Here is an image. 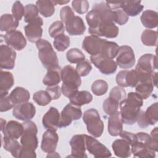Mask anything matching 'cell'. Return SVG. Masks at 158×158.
Returning a JSON list of instances; mask_svg holds the SVG:
<instances>
[{"label":"cell","mask_w":158,"mask_h":158,"mask_svg":"<svg viewBox=\"0 0 158 158\" xmlns=\"http://www.w3.org/2000/svg\"><path fill=\"white\" fill-rule=\"evenodd\" d=\"M118 49L119 46L115 42L109 41L106 40L99 54L104 57L113 59L116 57Z\"/></svg>","instance_id":"obj_35"},{"label":"cell","mask_w":158,"mask_h":158,"mask_svg":"<svg viewBox=\"0 0 158 158\" xmlns=\"http://www.w3.org/2000/svg\"><path fill=\"white\" fill-rule=\"evenodd\" d=\"M75 69L80 77H86L91 72L92 66L88 60H84L77 64Z\"/></svg>","instance_id":"obj_48"},{"label":"cell","mask_w":158,"mask_h":158,"mask_svg":"<svg viewBox=\"0 0 158 158\" xmlns=\"http://www.w3.org/2000/svg\"><path fill=\"white\" fill-rule=\"evenodd\" d=\"M6 125V121L5 120H4L2 118H1V129H0L1 132L4 130Z\"/></svg>","instance_id":"obj_58"},{"label":"cell","mask_w":158,"mask_h":158,"mask_svg":"<svg viewBox=\"0 0 158 158\" xmlns=\"http://www.w3.org/2000/svg\"><path fill=\"white\" fill-rule=\"evenodd\" d=\"M115 81L121 87H135L139 83V78L135 70H123L116 75Z\"/></svg>","instance_id":"obj_12"},{"label":"cell","mask_w":158,"mask_h":158,"mask_svg":"<svg viewBox=\"0 0 158 158\" xmlns=\"http://www.w3.org/2000/svg\"><path fill=\"white\" fill-rule=\"evenodd\" d=\"M83 120L86 124L88 132L94 138L101 136L104 131V123L101 120L99 112L94 108L86 110L83 115Z\"/></svg>","instance_id":"obj_5"},{"label":"cell","mask_w":158,"mask_h":158,"mask_svg":"<svg viewBox=\"0 0 158 158\" xmlns=\"http://www.w3.org/2000/svg\"><path fill=\"white\" fill-rule=\"evenodd\" d=\"M2 145L4 149L11 153L12 156L15 158H19L22 144H20L17 139L9 138L6 136H2Z\"/></svg>","instance_id":"obj_30"},{"label":"cell","mask_w":158,"mask_h":158,"mask_svg":"<svg viewBox=\"0 0 158 158\" xmlns=\"http://www.w3.org/2000/svg\"><path fill=\"white\" fill-rule=\"evenodd\" d=\"M108 132L112 136H117L123 130V122L120 114V112L112 114L109 116L107 125Z\"/></svg>","instance_id":"obj_23"},{"label":"cell","mask_w":158,"mask_h":158,"mask_svg":"<svg viewBox=\"0 0 158 158\" xmlns=\"http://www.w3.org/2000/svg\"><path fill=\"white\" fill-rule=\"evenodd\" d=\"M82 111L80 107L72 103L65 106L60 113L59 128H64L70 125L73 120H77L81 118Z\"/></svg>","instance_id":"obj_7"},{"label":"cell","mask_w":158,"mask_h":158,"mask_svg":"<svg viewBox=\"0 0 158 158\" xmlns=\"http://www.w3.org/2000/svg\"><path fill=\"white\" fill-rule=\"evenodd\" d=\"M72 6L73 10L80 14L86 13L89 7L88 1L86 0H74L72 2Z\"/></svg>","instance_id":"obj_47"},{"label":"cell","mask_w":158,"mask_h":158,"mask_svg":"<svg viewBox=\"0 0 158 158\" xmlns=\"http://www.w3.org/2000/svg\"><path fill=\"white\" fill-rule=\"evenodd\" d=\"M105 40L97 36H87L83 41L82 48L91 56L99 54Z\"/></svg>","instance_id":"obj_17"},{"label":"cell","mask_w":158,"mask_h":158,"mask_svg":"<svg viewBox=\"0 0 158 158\" xmlns=\"http://www.w3.org/2000/svg\"><path fill=\"white\" fill-rule=\"evenodd\" d=\"M75 15V14L73 11L72 10V9L68 6H64L63 7L60 11V17L63 23H65L69 19Z\"/></svg>","instance_id":"obj_53"},{"label":"cell","mask_w":158,"mask_h":158,"mask_svg":"<svg viewBox=\"0 0 158 158\" xmlns=\"http://www.w3.org/2000/svg\"><path fill=\"white\" fill-rule=\"evenodd\" d=\"M67 60L72 64H78L85 60V56L83 52L78 48H72L66 54Z\"/></svg>","instance_id":"obj_40"},{"label":"cell","mask_w":158,"mask_h":158,"mask_svg":"<svg viewBox=\"0 0 158 158\" xmlns=\"http://www.w3.org/2000/svg\"><path fill=\"white\" fill-rule=\"evenodd\" d=\"M14 83V78L12 73L7 71H0V96L7 95L9 90Z\"/></svg>","instance_id":"obj_28"},{"label":"cell","mask_w":158,"mask_h":158,"mask_svg":"<svg viewBox=\"0 0 158 158\" xmlns=\"http://www.w3.org/2000/svg\"><path fill=\"white\" fill-rule=\"evenodd\" d=\"M154 86L152 82L151 81L139 82L135 86V91L143 99H146L153 92Z\"/></svg>","instance_id":"obj_36"},{"label":"cell","mask_w":158,"mask_h":158,"mask_svg":"<svg viewBox=\"0 0 158 158\" xmlns=\"http://www.w3.org/2000/svg\"><path fill=\"white\" fill-rule=\"evenodd\" d=\"M23 130L22 123L15 120H10L6 123L2 133L6 137L18 139L22 136Z\"/></svg>","instance_id":"obj_21"},{"label":"cell","mask_w":158,"mask_h":158,"mask_svg":"<svg viewBox=\"0 0 158 158\" xmlns=\"http://www.w3.org/2000/svg\"><path fill=\"white\" fill-rule=\"evenodd\" d=\"M69 1H52L54 5H56V4L63 5V4H67L68 2H69Z\"/></svg>","instance_id":"obj_56"},{"label":"cell","mask_w":158,"mask_h":158,"mask_svg":"<svg viewBox=\"0 0 158 158\" xmlns=\"http://www.w3.org/2000/svg\"><path fill=\"white\" fill-rule=\"evenodd\" d=\"M46 91L53 100H57L59 99L62 93V89L58 85L48 86Z\"/></svg>","instance_id":"obj_52"},{"label":"cell","mask_w":158,"mask_h":158,"mask_svg":"<svg viewBox=\"0 0 158 158\" xmlns=\"http://www.w3.org/2000/svg\"><path fill=\"white\" fill-rule=\"evenodd\" d=\"M90 60L99 72L104 75H112L117 70V65L113 59L104 57L101 54L91 56Z\"/></svg>","instance_id":"obj_10"},{"label":"cell","mask_w":158,"mask_h":158,"mask_svg":"<svg viewBox=\"0 0 158 158\" xmlns=\"http://www.w3.org/2000/svg\"><path fill=\"white\" fill-rule=\"evenodd\" d=\"M140 1H127L120 2V9H122L129 17L138 15L144 9V6L141 4Z\"/></svg>","instance_id":"obj_27"},{"label":"cell","mask_w":158,"mask_h":158,"mask_svg":"<svg viewBox=\"0 0 158 158\" xmlns=\"http://www.w3.org/2000/svg\"><path fill=\"white\" fill-rule=\"evenodd\" d=\"M144 119L149 125H154L158 120V103L154 102L144 113Z\"/></svg>","instance_id":"obj_37"},{"label":"cell","mask_w":158,"mask_h":158,"mask_svg":"<svg viewBox=\"0 0 158 158\" xmlns=\"http://www.w3.org/2000/svg\"><path fill=\"white\" fill-rule=\"evenodd\" d=\"M2 36L6 44L15 50L21 51L27 45V40L20 31L14 30L7 32Z\"/></svg>","instance_id":"obj_16"},{"label":"cell","mask_w":158,"mask_h":158,"mask_svg":"<svg viewBox=\"0 0 158 158\" xmlns=\"http://www.w3.org/2000/svg\"><path fill=\"white\" fill-rule=\"evenodd\" d=\"M86 148L95 157H109L112 156L107 148L94 137L85 135Z\"/></svg>","instance_id":"obj_9"},{"label":"cell","mask_w":158,"mask_h":158,"mask_svg":"<svg viewBox=\"0 0 158 158\" xmlns=\"http://www.w3.org/2000/svg\"><path fill=\"white\" fill-rule=\"evenodd\" d=\"M43 25V21L41 17H38L30 21L24 27V31L26 38L31 43H36L41 40L43 34L41 28Z\"/></svg>","instance_id":"obj_11"},{"label":"cell","mask_w":158,"mask_h":158,"mask_svg":"<svg viewBox=\"0 0 158 158\" xmlns=\"http://www.w3.org/2000/svg\"><path fill=\"white\" fill-rule=\"evenodd\" d=\"M36 157L35 151L31 149L26 148L24 147H22L20 157H31V158H35Z\"/></svg>","instance_id":"obj_54"},{"label":"cell","mask_w":158,"mask_h":158,"mask_svg":"<svg viewBox=\"0 0 158 158\" xmlns=\"http://www.w3.org/2000/svg\"><path fill=\"white\" fill-rule=\"evenodd\" d=\"M140 20L146 28L149 29L154 28L158 25V13L153 10H146L142 13Z\"/></svg>","instance_id":"obj_31"},{"label":"cell","mask_w":158,"mask_h":158,"mask_svg":"<svg viewBox=\"0 0 158 158\" xmlns=\"http://www.w3.org/2000/svg\"><path fill=\"white\" fill-rule=\"evenodd\" d=\"M113 10L115 13V23L120 25H123L127 23L129 20V17L122 9L118 8Z\"/></svg>","instance_id":"obj_50"},{"label":"cell","mask_w":158,"mask_h":158,"mask_svg":"<svg viewBox=\"0 0 158 158\" xmlns=\"http://www.w3.org/2000/svg\"><path fill=\"white\" fill-rule=\"evenodd\" d=\"M112 150L115 155L118 157H128L131 156V146L124 139H115L112 144Z\"/></svg>","instance_id":"obj_25"},{"label":"cell","mask_w":158,"mask_h":158,"mask_svg":"<svg viewBox=\"0 0 158 158\" xmlns=\"http://www.w3.org/2000/svg\"><path fill=\"white\" fill-rule=\"evenodd\" d=\"M65 30L64 23L60 20H57L53 22L49 27L48 32L51 37L56 38V36L64 34Z\"/></svg>","instance_id":"obj_45"},{"label":"cell","mask_w":158,"mask_h":158,"mask_svg":"<svg viewBox=\"0 0 158 158\" xmlns=\"http://www.w3.org/2000/svg\"><path fill=\"white\" fill-rule=\"evenodd\" d=\"M61 70L59 66L48 70L47 73L43 79V84L48 86L57 85L61 81Z\"/></svg>","instance_id":"obj_32"},{"label":"cell","mask_w":158,"mask_h":158,"mask_svg":"<svg viewBox=\"0 0 158 158\" xmlns=\"http://www.w3.org/2000/svg\"><path fill=\"white\" fill-rule=\"evenodd\" d=\"M69 99L70 103L80 107L91 102L93 100V96L88 91H78Z\"/></svg>","instance_id":"obj_33"},{"label":"cell","mask_w":158,"mask_h":158,"mask_svg":"<svg viewBox=\"0 0 158 158\" xmlns=\"http://www.w3.org/2000/svg\"><path fill=\"white\" fill-rule=\"evenodd\" d=\"M60 157V155L57 154V152H53L51 153H48V156H46V157Z\"/></svg>","instance_id":"obj_57"},{"label":"cell","mask_w":158,"mask_h":158,"mask_svg":"<svg viewBox=\"0 0 158 158\" xmlns=\"http://www.w3.org/2000/svg\"><path fill=\"white\" fill-rule=\"evenodd\" d=\"M36 46L38 49V57L47 70L59 67L56 52L48 41L41 39L36 43Z\"/></svg>","instance_id":"obj_4"},{"label":"cell","mask_w":158,"mask_h":158,"mask_svg":"<svg viewBox=\"0 0 158 158\" xmlns=\"http://www.w3.org/2000/svg\"><path fill=\"white\" fill-rule=\"evenodd\" d=\"M92 9L96 10L99 12L102 18V23H115V13L109 7L106 2H100L94 4Z\"/></svg>","instance_id":"obj_22"},{"label":"cell","mask_w":158,"mask_h":158,"mask_svg":"<svg viewBox=\"0 0 158 158\" xmlns=\"http://www.w3.org/2000/svg\"><path fill=\"white\" fill-rule=\"evenodd\" d=\"M38 10L36 5L28 4L25 6L24 10V22L29 23L32 20L38 17Z\"/></svg>","instance_id":"obj_44"},{"label":"cell","mask_w":158,"mask_h":158,"mask_svg":"<svg viewBox=\"0 0 158 158\" xmlns=\"http://www.w3.org/2000/svg\"><path fill=\"white\" fill-rule=\"evenodd\" d=\"M70 44V38L64 33L56 36L53 41V45L55 49L59 52H62L67 49L69 47Z\"/></svg>","instance_id":"obj_39"},{"label":"cell","mask_w":158,"mask_h":158,"mask_svg":"<svg viewBox=\"0 0 158 158\" xmlns=\"http://www.w3.org/2000/svg\"><path fill=\"white\" fill-rule=\"evenodd\" d=\"M67 32L72 36L83 35L86 30V26L83 19L77 15H74L65 23Z\"/></svg>","instance_id":"obj_20"},{"label":"cell","mask_w":158,"mask_h":158,"mask_svg":"<svg viewBox=\"0 0 158 158\" xmlns=\"http://www.w3.org/2000/svg\"><path fill=\"white\" fill-rule=\"evenodd\" d=\"M119 33L118 27L114 22L102 23L96 30L94 36H104L107 38H116Z\"/></svg>","instance_id":"obj_26"},{"label":"cell","mask_w":158,"mask_h":158,"mask_svg":"<svg viewBox=\"0 0 158 158\" xmlns=\"http://www.w3.org/2000/svg\"><path fill=\"white\" fill-rule=\"evenodd\" d=\"M108 90V84L103 80H97L91 85V91L96 96L104 95Z\"/></svg>","instance_id":"obj_42"},{"label":"cell","mask_w":158,"mask_h":158,"mask_svg":"<svg viewBox=\"0 0 158 158\" xmlns=\"http://www.w3.org/2000/svg\"><path fill=\"white\" fill-rule=\"evenodd\" d=\"M60 114L54 107H51L48 112L43 115L42 123L43 127L47 130L56 131L59 128V123Z\"/></svg>","instance_id":"obj_19"},{"label":"cell","mask_w":158,"mask_h":158,"mask_svg":"<svg viewBox=\"0 0 158 158\" xmlns=\"http://www.w3.org/2000/svg\"><path fill=\"white\" fill-rule=\"evenodd\" d=\"M23 133L20 138V144L26 148L36 150L38 148V141L36 136L38 129L36 124L31 120L25 121L22 123Z\"/></svg>","instance_id":"obj_6"},{"label":"cell","mask_w":158,"mask_h":158,"mask_svg":"<svg viewBox=\"0 0 158 158\" xmlns=\"http://www.w3.org/2000/svg\"><path fill=\"white\" fill-rule=\"evenodd\" d=\"M9 98L15 107L17 105L28 101L30 94L29 91L23 87L17 86L9 94Z\"/></svg>","instance_id":"obj_24"},{"label":"cell","mask_w":158,"mask_h":158,"mask_svg":"<svg viewBox=\"0 0 158 158\" xmlns=\"http://www.w3.org/2000/svg\"><path fill=\"white\" fill-rule=\"evenodd\" d=\"M36 114V108L31 102H25L15 106L12 111L13 116L20 120L27 121L33 118Z\"/></svg>","instance_id":"obj_15"},{"label":"cell","mask_w":158,"mask_h":158,"mask_svg":"<svg viewBox=\"0 0 158 158\" xmlns=\"http://www.w3.org/2000/svg\"><path fill=\"white\" fill-rule=\"evenodd\" d=\"M156 69H157V56L152 54H145L138 59L135 70L138 74L139 82L148 81L152 82V75Z\"/></svg>","instance_id":"obj_3"},{"label":"cell","mask_w":158,"mask_h":158,"mask_svg":"<svg viewBox=\"0 0 158 158\" xmlns=\"http://www.w3.org/2000/svg\"><path fill=\"white\" fill-rule=\"evenodd\" d=\"M61 80L62 81V93L68 98L78 91L81 83L80 76L78 74L76 69L70 65L62 69Z\"/></svg>","instance_id":"obj_2"},{"label":"cell","mask_w":158,"mask_h":158,"mask_svg":"<svg viewBox=\"0 0 158 158\" xmlns=\"http://www.w3.org/2000/svg\"><path fill=\"white\" fill-rule=\"evenodd\" d=\"M144 110H140L138 116V118H137V120H136V122L138 123V126L142 128H146L149 126L148 124V123L146 122V120L144 119Z\"/></svg>","instance_id":"obj_55"},{"label":"cell","mask_w":158,"mask_h":158,"mask_svg":"<svg viewBox=\"0 0 158 158\" xmlns=\"http://www.w3.org/2000/svg\"><path fill=\"white\" fill-rule=\"evenodd\" d=\"M69 143L71 146V155L69 157L77 158L87 157V155L85 153L86 149L85 135H75L71 138Z\"/></svg>","instance_id":"obj_14"},{"label":"cell","mask_w":158,"mask_h":158,"mask_svg":"<svg viewBox=\"0 0 158 158\" xmlns=\"http://www.w3.org/2000/svg\"><path fill=\"white\" fill-rule=\"evenodd\" d=\"M118 106L119 103L118 102L112 98L108 97L103 102L102 109L107 115H110L118 111Z\"/></svg>","instance_id":"obj_43"},{"label":"cell","mask_w":158,"mask_h":158,"mask_svg":"<svg viewBox=\"0 0 158 158\" xmlns=\"http://www.w3.org/2000/svg\"><path fill=\"white\" fill-rule=\"evenodd\" d=\"M16 52L7 45L0 46V67L1 69L12 70L15 66Z\"/></svg>","instance_id":"obj_13"},{"label":"cell","mask_w":158,"mask_h":158,"mask_svg":"<svg viewBox=\"0 0 158 158\" xmlns=\"http://www.w3.org/2000/svg\"><path fill=\"white\" fill-rule=\"evenodd\" d=\"M126 96L127 93L123 88L117 86L111 89L109 97L112 98L120 104L126 98Z\"/></svg>","instance_id":"obj_46"},{"label":"cell","mask_w":158,"mask_h":158,"mask_svg":"<svg viewBox=\"0 0 158 158\" xmlns=\"http://www.w3.org/2000/svg\"><path fill=\"white\" fill-rule=\"evenodd\" d=\"M35 5L38 12L44 17H51L55 12V5L52 1H37Z\"/></svg>","instance_id":"obj_34"},{"label":"cell","mask_w":158,"mask_h":158,"mask_svg":"<svg viewBox=\"0 0 158 158\" xmlns=\"http://www.w3.org/2000/svg\"><path fill=\"white\" fill-rule=\"evenodd\" d=\"M33 99L38 105L41 106H47L52 100L47 91L44 90H40L35 93L33 95Z\"/></svg>","instance_id":"obj_41"},{"label":"cell","mask_w":158,"mask_h":158,"mask_svg":"<svg viewBox=\"0 0 158 158\" xmlns=\"http://www.w3.org/2000/svg\"><path fill=\"white\" fill-rule=\"evenodd\" d=\"M143 105V98L136 92H130L127 97L119 104L120 114L123 123L135 124Z\"/></svg>","instance_id":"obj_1"},{"label":"cell","mask_w":158,"mask_h":158,"mask_svg":"<svg viewBox=\"0 0 158 158\" xmlns=\"http://www.w3.org/2000/svg\"><path fill=\"white\" fill-rule=\"evenodd\" d=\"M116 58V64L119 67L128 69L133 67L135 64V56L133 49L127 45L119 47Z\"/></svg>","instance_id":"obj_8"},{"label":"cell","mask_w":158,"mask_h":158,"mask_svg":"<svg viewBox=\"0 0 158 158\" xmlns=\"http://www.w3.org/2000/svg\"><path fill=\"white\" fill-rule=\"evenodd\" d=\"M25 7L19 1H16L14 2L12 7V13L13 16L17 20H20L24 15Z\"/></svg>","instance_id":"obj_49"},{"label":"cell","mask_w":158,"mask_h":158,"mask_svg":"<svg viewBox=\"0 0 158 158\" xmlns=\"http://www.w3.org/2000/svg\"><path fill=\"white\" fill-rule=\"evenodd\" d=\"M141 40L143 44L145 46H157V33L156 31L146 29L142 33Z\"/></svg>","instance_id":"obj_38"},{"label":"cell","mask_w":158,"mask_h":158,"mask_svg":"<svg viewBox=\"0 0 158 158\" xmlns=\"http://www.w3.org/2000/svg\"><path fill=\"white\" fill-rule=\"evenodd\" d=\"M59 141V136L56 131L47 130L43 135L41 149L46 153L55 152Z\"/></svg>","instance_id":"obj_18"},{"label":"cell","mask_w":158,"mask_h":158,"mask_svg":"<svg viewBox=\"0 0 158 158\" xmlns=\"http://www.w3.org/2000/svg\"><path fill=\"white\" fill-rule=\"evenodd\" d=\"M19 24L17 20L12 14H2L0 19V30L6 33L15 30Z\"/></svg>","instance_id":"obj_29"},{"label":"cell","mask_w":158,"mask_h":158,"mask_svg":"<svg viewBox=\"0 0 158 158\" xmlns=\"http://www.w3.org/2000/svg\"><path fill=\"white\" fill-rule=\"evenodd\" d=\"M9 95L0 96L1 97V103H0V111L1 112H6L14 107V105L11 102L9 98Z\"/></svg>","instance_id":"obj_51"}]
</instances>
